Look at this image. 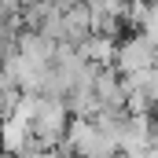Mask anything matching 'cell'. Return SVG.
<instances>
[{
	"label": "cell",
	"mask_w": 158,
	"mask_h": 158,
	"mask_svg": "<svg viewBox=\"0 0 158 158\" xmlns=\"http://www.w3.org/2000/svg\"><path fill=\"white\" fill-rule=\"evenodd\" d=\"M114 59H118L121 70H129V74H143V70H151V66H155L158 48L143 37V33H136V37H129L118 52H114Z\"/></svg>",
	"instance_id": "6da1fadb"
}]
</instances>
